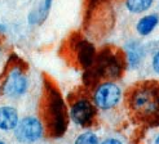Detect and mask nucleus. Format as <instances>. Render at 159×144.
<instances>
[{"instance_id": "obj_1", "label": "nucleus", "mask_w": 159, "mask_h": 144, "mask_svg": "<svg viewBox=\"0 0 159 144\" xmlns=\"http://www.w3.org/2000/svg\"><path fill=\"white\" fill-rule=\"evenodd\" d=\"M132 116L148 126H159V81H144L127 95Z\"/></svg>"}, {"instance_id": "obj_2", "label": "nucleus", "mask_w": 159, "mask_h": 144, "mask_svg": "<svg viewBox=\"0 0 159 144\" xmlns=\"http://www.w3.org/2000/svg\"><path fill=\"white\" fill-rule=\"evenodd\" d=\"M43 118L53 137H61L67 127V111L61 94L52 84H45L43 97Z\"/></svg>"}, {"instance_id": "obj_3", "label": "nucleus", "mask_w": 159, "mask_h": 144, "mask_svg": "<svg viewBox=\"0 0 159 144\" xmlns=\"http://www.w3.org/2000/svg\"><path fill=\"white\" fill-rule=\"evenodd\" d=\"M29 77L25 74L18 65H14L9 68L7 72V75L2 83V91L3 95L8 98H18L22 97L23 94H26L29 90Z\"/></svg>"}, {"instance_id": "obj_4", "label": "nucleus", "mask_w": 159, "mask_h": 144, "mask_svg": "<svg viewBox=\"0 0 159 144\" xmlns=\"http://www.w3.org/2000/svg\"><path fill=\"white\" fill-rule=\"evenodd\" d=\"M13 131H14V138L20 143L30 144V143H35L43 137L44 126L39 118L34 116H27L20 120Z\"/></svg>"}, {"instance_id": "obj_5", "label": "nucleus", "mask_w": 159, "mask_h": 144, "mask_svg": "<svg viewBox=\"0 0 159 144\" xmlns=\"http://www.w3.org/2000/svg\"><path fill=\"white\" fill-rule=\"evenodd\" d=\"M122 90L115 83L106 81L97 86L93 94V102L100 109H111L119 104Z\"/></svg>"}, {"instance_id": "obj_6", "label": "nucleus", "mask_w": 159, "mask_h": 144, "mask_svg": "<svg viewBox=\"0 0 159 144\" xmlns=\"http://www.w3.org/2000/svg\"><path fill=\"white\" fill-rule=\"evenodd\" d=\"M94 116H96V109L94 106L88 99H78L71 104L70 108V118L75 125L87 127L93 124Z\"/></svg>"}, {"instance_id": "obj_7", "label": "nucleus", "mask_w": 159, "mask_h": 144, "mask_svg": "<svg viewBox=\"0 0 159 144\" xmlns=\"http://www.w3.org/2000/svg\"><path fill=\"white\" fill-rule=\"evenodd\" d=\"M97 63V71L101 76V74L107 77H119L123 71L124 63L119 55L114 53H101L98 57Z\"/></svg>"}, {"instance_id": "obj_8", "label": "nucleus", "mask_w": 159, "mask_h": 144, "mask_svg": "<svg viewBox=\"0 0 159 144\" xmlns=\"http://www.w3.org/2000/svg\"><path fill=\"white\" fill-rule=\"evenodd\" d=\"M20 121L18 111L12 106H2L0 107V130L2 131H12L16 129Z\"/></svg>"}, {"instance_id": "obj_9", "label": "nucleus", "mask_w": 159, "mask_h": 144, "mask_svg": "<svg viewBox=\"0 0 159 144\" xmlns=\"http://www.w3.org/2000/svg\"><path fill=\"white\" fill-rule=\"evenodd\" d=\"M125 55L129 67L136 68L144 59V48L139 41H129L125 45Z\"/></svg>"}, {"instance_id": "obj_10", "label": "nucleus", "mask_w": 159, "mask_h": 144, "mask_svg": "<svg viewBox=\"0 0 159 144\" xmlns=\"http://www.w3.org/2000/svg\"><path fill=\"white\" fill-rule=\"evenodd\" d=\"M158 23H159L158 14H148L137 22L136 30L141 36H148L154 31V28L158 26Z\"/></svg>"}, {"instance_id": "obj_11", "label": "nucleus", "mask_w": 159, "mask_h": 144, "mask_svg": "<svg viewBox=\"0 0 159 144\" xmlns=\"http://www.w3.org/2000/svg\"><path fill=\"white\" fill-rule=\"evenodd\" d=\"M51 5H52V0H44L42 6L39 8L38 11L35 12H31V14L29 15V22L31 25H35V23H42L47 15L49 13V9H51Z\"/></svg>"}, {"instance_id": "obj_12", "label": "nucleus", "mask_w": 159, "mask_h": 144, "mask_svg": "<svg viewBox=\"0 0 159 144\" xmlns=\"http://www.w3.org/2000/svg\"><path fill=\"white\" fill-rule=\"evenodd\" d=\"M154 0H125V6L131 13L140 14L152 8Z\"/></svg>"}, {"instance_id": "obj_13", "label": "nucleus", "mask_w": 159, "mask_h": 144, "mask_svg": "<svg viewBox=\"0 0 159 144\" xmlns=\"http://www.w3.org/2000/svg\"><path fill=\"white\" fill-rule=\"evenodd\" d=\"M74 144H100V143H98L97 135L88 131V133H84L82 135H79Z\"/></svg>"}, {"instance_id": "obj_14", "label": "nucleus", "mask_w": 159, "mask_h": 144, "mask_svg": "<svg viewBox=\"0 0 159 144\" xmlns=\"http://www.w3.org/2000/svg\"><path fill=\"white\" fill-rule=\"evenodd\" d=\"M152 65H153V70L157 72V74H159V50H158V52L154 54Z\"/></svg>"}, {"instance_id": "obj_15", "label": "nucleus", "mask_w": 159, "mask_h": 144, "mask_svg": "<svg viewBox=\"0 0 159 144\" xmlns=\"http://www.w3.org/2000/svg\"><path fill=\"white\" fill-rule=\"evenodd\" d=\"M101 144H123L120 140H118V139H113V138H110V139H106L104 140Z\"/></svg>"}, {"instance_id": "obj_16", "label": "nucleus", "mask_w": 159, "mask_h": 144, "mask_svg": "<svg viewBox=\"0 0 159 144\" xmlns=\"http://www.w3.org/2000/svg\"><path fill=\"white\" fill-rule=\"evenodd\" d=\"M5 30H7V27H5L4 25H2V23H0V34H3V32H5Z\"/></svg>"}, {"instance_id": "obj_17", "label": "nucleus", "mask_w": 159, "mask_h": 144, "mask_svg": "<svg viewBox=\"0 0 159 144\" xmlns=\"http://www.w3.org/2000/svg\"><path fill=\"white\" fill-rule=\"evenodd\" d=\"M155 144H159V135H158V138L155 139Z\"/></svg>"}, {"instance_id": "obj_18", "label": "nucleus", "mask_w": 159, "mask_h": 144, "mask_svg": "<svg viewBox=\"0 0 159 144\" xmlns=\"http://www.w3.org/2000/svg\"><path fill=\"white\" fill-rule=\"evenodd\" d=\"M3 95V91H2V85H0V97Z\"/></svg>"}, {"instance_id": "obj_19", "label": "nucleus", "mask_w": 159, "mask_h": 144, "mask_svg": "<svg viewBox=\"0 0 159 144\" xmlns=\"http://www.w3.org/2000/svg\"><path fill=\"white\" fill-rule=\"evenodd\" d=\"M0 144H5V142H3L2 139H0Z\"/></svg>"}, {"instance_id": "obj_20", "label": "nucleus", "mask_w": 159, "mask_h": 144, "mask_svg": "<svg viewBox=\"0 0 159 144\" xmlns=\"http://www.w3.org/2000/svg\"><path fill=\"white\" fill-rule=\"evenodd\" d=\"M0 54H2V44H0Z\"/></svg>"}]
</instances>
